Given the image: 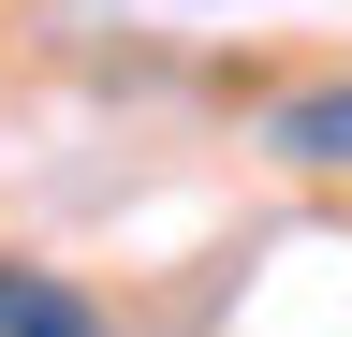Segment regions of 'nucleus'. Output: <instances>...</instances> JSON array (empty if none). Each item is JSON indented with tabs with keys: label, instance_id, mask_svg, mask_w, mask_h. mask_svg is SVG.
Listing matches in <instances>:
<instances>
[{
	"label": "nucleus",
	"instance_id": "obj_1",
	"mask_svg": "<svg viewBox=\"0 0 352 337\" xmlns=\"http://www.w3.org/2000/svg\"><path fill=\"white\" fill-rule=\"evenodd\" d=\"M0 337H103V308L44 264H0Z\"/></svg>",
	"mask_w": 352,
	"mask_h": 337
},
{
	"label": "nucleus",
	"instance_id": "obj_2",
	"mask_svg": "<svg viewBox=\"0 0 352 337\" xmlns=\"http://www.w3.org/2000/svg\"><path fill=\"white\" fill-rule=\"evenodd\" d=\"M264 147H279V161H323V176H338V161H352V89H294L279 117H264Z\"/></svg>",
	"mask_w": 352,
	"mask_h": 337
}]
</instances>
